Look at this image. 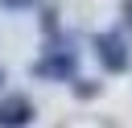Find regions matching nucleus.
Masks as SVG:
<instances>
[{
  "instance_id": "39448f33",
  "label": "nucleus",
  "mask_w": 132,
  "mask_h": 128,
  "mask_svg": "<svg viewBox=\"0 0 132 128\" xmlns=\"http://www.w3.org/2000/svg\"><path fill=\"white\" fill-rule=\"evenodd\" d=\"M41 29H45L50 37L58 33V12H54V8H45V12H41Z\"/></svg>"
},
{
  "instance_id": "f257e3e1",
  "label": "nucleus",
  "mask_w": 132,
  "mask_h": 128,
  "mask_svg": "<svg viewBox=\"0 0 132 128\" xmlns=\"http://www.w3.org/2000/svg\"><path fill=\"white\" fill-rule=\"evenodd\" d=\"M29 70H33L37 78H50V83H66V78L74 83V78H78V54H74V50H45Z\"/></svg>"
},
{
  "instance_id": "423d86ee",
  "label": "nucleus",
  "mask_w": 132,
  "mask_h": 128,
  "mask_svg": "<svg viewBox=\"0 0 132 128\" xmlns=\"http://www.w3.org/2000/svg\"><path fill=\"white\" fill-rule=\"evenodd\" d=\"M0 4H4V8H12V12H21V8H33L37 0H0Z\"/></svg>"
},
{
  "instance_id": "0eeeda50",
  "label": "nucleus",
  "mask_w": 132,
  "mask_h": 128,
  "mask_svg": "<svg viewBox=\"0 0 132 128\" xmlns=\"http://www.w3.org/2000/svg\"><path fill=\"white\" fill-rule=\"evenodd\" d=\"M120 12H124V21L132 25V0H120Z\"/></svg>"
},
{
  "instance_id": "6e6552de",
  "label": "nucleus",
  "mask_w": 132,
  "mask_h": 128,
  "mask_svg": "<svg viewBox=\"0 0 132 128\" xmlns=\"http://www.w3.org/2000/svg\"><path fill=\"white\" fill-rule=\"evenodd\" d=\"M4 83H8V74H4V66H0V87H4Z\"/></svg>"
},
{
  "instance_id": "7ed1b4c3",
  "label": "nucleus",
  "mask_w": 132,
  "mask_h": 128,
  "mask_svg": "<svg viewBox=\"0 0 132 128\" xmlns=\"http://www.w3.org/2000/svg\"><path fill=\"white\" fill-rule=\"evenodd\" d=\"M33 103L29 95H0V128H29L33 124Z\"/></svg>"
},
{
  "instance_id": "20e7f679",
  "label": "nucleus",
  "mask_w": 132,
  "mask_h": 128,
  "mask_svg": "<svg viewBox=\"0 0 132 128\" xmlns=\"http://www.w3.org/2000/svg\"><path fill=\"white\" fill-rule=\"evenodd\" d=\"M74 95H78V99H95V95H99V83H95V78H74Z\"/></svg>"
},
{
  "instance_id": "f03ea898",
  "label": "nucleus",
  "mask_w": 132,
  "mask_h": 128,
  "mask_svg": "<svg viewBox=\"0 0 132 128\" xmlns=\"http://www.w3.org/2000/svg\"><path fill=\"white\" fill-rule=\"evenodd\" d=\"M95 54H99V66L107 70V74H124L128 66H132V54H128V41H124V33H95Z\"/></svg>"
}]
</instances>
